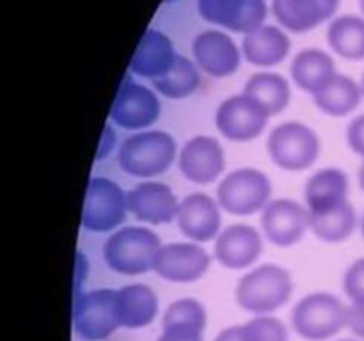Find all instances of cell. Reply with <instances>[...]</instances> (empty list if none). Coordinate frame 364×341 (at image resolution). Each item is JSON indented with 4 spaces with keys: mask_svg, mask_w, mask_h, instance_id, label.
<instances>
[{
    "mask_svg": "<svg viewBox=\"0 0 364 341\" xmlns=\"http://www.w3.org/2000/svg\"><path fill=\"white\" fill-rule=\"evenodd\" d=\"M291 78L302 91L315 94L336 75L333 57L320 48H306L291 60Z\"/></svg>",
    "mask_w": 364,
    "mask_h": 341,
    "instance_id": "24",
    "label": "cell"
},
{
    "mask_svg": "<svg viewBox=\"0 0 364 341\" xmlns=\"http://www.w3.org/2000/svg\"><path fill=\"white\" fill-rule=\"evenodd\" d=\"M359 187L364 190V160H363L361 167H359Z\"/></svg>",
    "mask_w": 364,
    "mask_h": 341,
    "instance_id": "38",
    "label": "cell"
},
{
    "mask_svg": "<svg viewBox=\"0 0 364 341\" xmlns=\"http://www.w3.org/2000/svg\"><path fill=\"white\" fill-rule=\"evenodd\" d=\"M262 227L277 247H291L309 229V210L294 199H276L263 208Z\"/></svg>",
    "mask_w": 364,
    "mask_h": 341,
    "instance_id": "14",
    "label": "cell"
},
{
    "mask_svg": "<svg viewBox=\"0 0 364 341\" xmlns=\"http://www.w3.org/2000/svg\"><path fill=\"white\" fill-rule=\"evenodd\" d=\"M327 43L347 60H364V18L341 14L327 28Z\"/></svg>",
    "mask_w": 364,
    "mask_h": 341,
    "instance_id": "28",
    "label": "cell"
},
{
    "mask_svg": "<svg viewBox=\"0 0 364 341\" xmlns=\"http://www.w3.org/2000/svg\"><path fill=\"white\" fill-rule=\"evenodd\" d=\"M363 96V87L354 78L336 73L320 91L313 94V102L327 116L343 117L358 109Z\"/></svg>",
    "mask_w": 364,
    "mask_h": 341,
    "instance_id": "25",
    "label": "cell"
},
{
    "mask_svg": "<svg viewBox=\"0 0 364 341\" xmlns=\"http://www.w3.org/2000/svg\"><path fill=\"white\" fill-rule=\"evenodd\" d=\"M178 227L192 242H210L219 237L220 210L215 199L203 192H194L180 202Z\"/></svg>",
    "mask_w": 364,
    "mask_h": 341,
    "instance_id": "17",
    "label": "cell"
},
{
    "mask_svg": "<svg viewBox=\"0 0 364 341\" xmlns=\"http://www.w3.org/2000/svg\"><path fill=\"white\" fill-rule=\"evenodd\" d=\"M304 195L309 212L334 208L348 201V176L338 167L316 170L306 183Z\"/></svg>",
    "mask_w": 364,
    "mask_h": 341,
    "instance_id": "23",
    "label": "cell"
},
{
    "mask_svg": "<svg viewBox=\"0 0 364 341\" xmlns=\"http://www.w3.org/2000/svg\"><path fill=\"white\" fill-rule=\"evenodd\" d=\"M176 195L169 185L160 181H144L128 192V212L146 224H167L178 215Z\"/></svg>",
    "mask_w": 364,
    "mask_h": 341,
    "instance_id": "16",
    "label": "cell"
},
{
    "mask_svg": "<svg viewBox=\"0 0 364 341\" xmlns=\"http://www.w3.org/2000/svg\"><path fill=\"white\" fill-rule=\"evenodd\" d=\"M263 249L258 231L247 224H233L219 233L215 242V258L223 266L240 270L251 266Z\"/></svg>",
    "mask_w": 364,
    "mask_h": 341,
    "instance_id": "18",
    "label": "cell"
},
{
    "mask_svg": "<svg viewBox=\"0 0 364 341\" xmlns=\"http://www.w3.org/2000/svg\"><path fill=\"white\" fill-rule=\"evenodd\" d=\"M128 212V194L109 178H91L82 210V227L107 233L123 224Z\"/></svg>",
    "mask_w": 364,
    "mask_h": 341,
    "instance_id": "8",
    "label": "cell"
},
{
    "mask_svg": "<svg viewBox=\"0 0 364 341\" xmlns=\"http://www.w3.org/2000/svg\"><path fill=\"white\" fill-rule=\"evenodd\" d=\"M215 341H242L240 325H233L224 329L223 332H219V336L215 337Z\"/></svg>",
    "mask_w": 364,
    "mask_h": 341,
    "instance_id": "37",
    "label": "cell"
},
{
    "mask_svg": "<svg viewBox=\"0 0 364 341\" xmlns=\"http://www.w3.org/2000/svg\"><path fill=\"white\" fill-rule=\"evenodd\" d=\"M352 332L364 340V302H352L348 308V325Z\"/></svg>",
    "mask_w": 364,
    "mask_h": 341,
    "instance_id": "34",
    "label": "cell"
},
{
    "mask_svg": "<svg viewBox=\"0 0 364 341\" xmlns=\"http://www.w3.org/2000/svg\"><path fill=\"white\" fill-rule=\"evenodd\" d=\"M359 7H361L363 14H364V0H359Z\"/></svg>",
    "mask_w": 364,
    "mask_h": 341,
    "instance_id": "39",
    "label": "cell"
},
{
    "mask_svg": "<svg viewBox=\"0 0 364 341\" xmlns=\"http://www.w3.org/2000/svg\"><path fill=\"white\" fill-rule=\"evenodd\" d=\"M358 226V215L350 201L323 212H309V229L327 244H340L350 238Z\"/></svg>",
    "mask_w": 364,
    "mask_h": 341,
    "instance_id": "26",
    "label": "cell"
},
{
    "mask_svg": "<svg viewBox=\"0 0 364 341\" xmlns=\"http://www.w3.org/2000/svg\"><path fill=\"white\" fill-rule=\"evenodd\" d=\"M291 41L284 31L276 25H259L255 31L244 34L242 55L247 63L259 67L277 66L288 57Z\"/></svg>",
    "mask_w": 364,
    "mask_h": 341,
    "instance_id": "21",
    "label": "cell"
},
{
    "mask_svg": "<svg viewBox=\"0 0 364 341\" xmlns=\"http://www.w3.org/2000/svg\"><path fill=\"white\" fill-rule=\"evenodd\" d=\"M272 183L269 176L258 169L244 167L228 174L217 188L220 208L231 215L247 217L259 212L270 202Z\"/></svg>",
    "mask_w": 364,
    "mask_h": 341,
    "instance_id": "5",
    "label": "cell"
},
{
    "mask_svg": "<svg viewBox=\"0 0 364 341\" xmlns=\"http://www.w3.org/2000/svg\"><path fill=\"white\" fill-rule=\"evenodd\" d=\"M361 87H363V92H364V75H363V82H361Z\"/></svg>",
    "mask_w": 364,
    "mask_h": 341,
    "instance_id": "41",
    "label": "cell"
},
{
    "mask_svg": "<svg viewBox=\"0 0 364 341\" xmlns=\"http://www.w3.org/2000/svg\"><path fill=\"white\" fill-rule=\"evenodd\" d=\"M210 266V256L194 242H176L162 245L155 259V270L171 283H194L201 279Z\"/></svg>",
    "mask_w": 364,
    "mask_h": 341,
    "instance_id": "12",
    "label": "cell"
},
{
    "mask_svg": "<svg viewBox=\"0 0 364 341\" xmlns=\"http://www.w3.org/2000/svg\"><path fill=\"white\" fill-rule=\"evenodd\" d=\"M267 151L276 166L284 170H304L316 162L320 153V139L304 123L288 121L277 124L269 135Z\"/></svg>",
    "mask_w": 364,
    "mask_h": 341,
    "instance_id": "6",
    "label": "cell"
},
{
    "mask_svg": "<svg viewBox=\"0 0 364 341\" xmlns=\"http://www.w3.org/2000/svg\"><path fill=\"white\" fill-rule=\"evenodd\" d=\"M176 57L173 41L159 28H148L135 48L128 70L139 77L155 80L173 66Z\"/></svg>",
    "mask_w": 364,
    "mask_h": 341,
    "instance_id": "20",
    "label": "cell"
},
{
    "mask_svg": "<svg viewBox=\"0 0 364 341\" xmlns=\"http://www.w3.org/2000/svg\"><path fill=\"white\" fill-rule=\"evenodd\" d=\"M160 117V99L146 85L132 78L130 73L123 78L110 109V119L127 130H142Z\"/></svg>",
    "mask_w": 364,
    "mask_h": 341,
    "instance_id": "10",
    "label": "cell"
},
{
    "mask_svg": "<svg viewBox=\"0 0 364 341\" xmlns=\"http://www.w3.org/2000/svg\"><path fill=\"white\" fill-rule=\"evenodd\" d=\"M116 304L121 327L127 329L148 327L159 313V297L146 284H128L117 290Z\"/></svg>",
    "mask_w": 364,
    "mask_h": 341,
    "instance_id": "22",
    "label": "cell"
},
{
    "mask_svg": "<svg viewBox=\"0 0 364 341\" xmlns=\"http://www.w3.org/2000/svg\"><path fill=\"white\" fill-rule=\"evenodd\" d=\"M343 288L352 302H364V258L355 259L348 266L343 277Z\"/></svg>",
    "mask_w": 364,
    "mask_h": 341,
    "instance_id": "32",
    "label": "cell"
},
{
    "mask_svg": "<svg viewBox=\"0 0 364 341\" xmlns=\"http://www.w3.org/2000/svg\"><path fill=\"white\" fill-rule=\"evenodd\" d=\"M169 2H176V0H166V4H169Z\"/></svg>",
    "mask_w": 364,
    "mask_h": 341,
    "instance_id": "42",
    "label": "cell"
},
{
    "mask_svg": "<svg viewBox=\"0 0 364 341\" xmlns=\"http://www.w3.org/2000/svg\"><path fill=\"white\" fill-rule=\"evenodd\" d=\"M347 142L352 151L364 160V114L350 121L347 128Z\"/></svg>",
    "mask_w": 364,
    "mask_h": 341,
    "instance_id": "33",
    "label": "cell"
},
{
    "mask_svg": "<svg viewBox=\"0 0 364 341\" xmlns=\"http://www.w3.org/2000/svg\"><path fill=\"white\" fill-rule=\"evenodd\" d=\"M340 341H358V340H340Z\"/></svg>",
    "mask_w": 364,
    "mask_h": 341,
    "instance_id": "43",
    "label": "cell"
},
{
    "mask_svg": "<svg viewBox=\"0 0 364 341\" xmlns=\"http://www.w3.org/2000/svg\"><path fill=\"white\" fill-rule=\"evenodd\" d=\"M270 114L249 98L247 94H235L224 99L215 114L217 130L233 142H247L263 134Z\"/></svg>",
    "mask_w": 364,
    "mask_h": 341,
    "instance_id": "9",
    "label": "cell"
},
{
    "mask_svg": "<svg viewBox=\"0 0 364 341\" xmlns=\"http://www.w3.org/2000/svg\"><path fill=\"white\" fill-rule=\"evenodd\" d=\"M160 238L148 227L128 226L114 231L103 245V258L110 270L123 276H139L153 270Z\"/></svg>",
    "mask_w": 364,
    "mask_h": 341,
    "instance_id": "1",
    "label": "cell"
},
{
    "mask_svg": "<svg viewBox=\"0 0 364 341\" xmlns=\"http://www.w3.org/2000/svg\"><path fill=\"white\" fill-rule=\"evenodd\" d=\"M153 87L162 96L169 99H183L187 96L194 94L201 84V75H199V66L192 63L188 57L178 53L173 66L162 75L155 78Z\"/></svg>",
    "mask_w": 364,
    "mask_h": 341,
    "instance_id": "29",
    "label": "cell"
},
{
    "mask_svg": "<svg viewBox=\"0 0 364 341\" xmlns=\"http://www.w3.org/2000/svg\"><path fill=\"white\" fill-rule=\"evenodd\" d=\"M341 0H272V14L287 31L304 34L338 13Z\"/></svg>",
    "mask_w": 364,
    "mask_h": 341,
    "instance_id": "19",
    "label": "cell"
},
{
    "mask_svg": "<svg viewBox=\"0 0 364 341\" xmlns=\"http://www.w3.org/2000/svg\"><path fill=\"white\" fill-rule=\"evenodd\" d=\"M198 11L208 23L247 34L263 25L269 6L265 0H198Z\"/></svg>",
    "mask_w": 364,
    "mask_h": 341,
    "instance_id": "11",
    "label": "cell"
},
{
    "mask_svg": "<svg viewBox=\"0 0 364 341\" xmlns=\"http://www.w3.org/2000/svg\"><path fill=\"white\" fill-rule=\"evenodd\" d=\"M176 156V141L167 131L148 130L135 134L119 149V166L135 178H151L166 173Z\"/></svg>",
    "mask_w": 364,
    "mask_h": 341,
    "instance_id": "3",
    "label": "cell"
},
{
    "mask_svg": "<svg viewBox=\"0 0 364 341\" xmlns=\"http://www.w3.org/2000/svg\"><path fill=\"white\" fill-rule=\"evenodd\" d=\"M240 337L242 341H288V330L281 320L258 315L240 325Z\"/></svg>",
    "mask_w": 364,
    "mask_h": 341,
    "instance_id": "31",
    "label": "cell"
},
{
    "mask_svg": "<svg viewBox=\"0 0 364 341\" xmlns=\"http://www.w3.org/2000/svg\"><path fill=\"white\" fill-rule=\"evenodd\" d=\"M164 329H187L203 332L206 327V311L196 298H180L167 308L162 320Z\"/></svg>",
    "mask_w": 364,
    "mask_h": 341,
    "instance_id": "30",
    "label": "cell"
},
{
    "mask_svg": "<svg viewBox=\"0 0 364 341\" xmlns=\"http://www.w3.org/2000/svg\"><path fill=\"white\" fill-rule=\"evenodd\" d=\"M196 64L199 70L215 78L231 77L240 67L242 52L226 32L210 31L199 32L192 43Z\"/></svg>",
    "mask_w": 364,
    "mask_h": 341,
    "instance_id": "13",
    "label": "cell"
},
{
    "mask_svg": "<svg viewBox=\"0 0 364 341\" xmlns=\"http://www.w3.org/2000/svg\"><path fill=\"white\" fill-rule=\"evenodd\" d=\"M361 229H363V234H364V215H363V222H361Z\"/></svg>",
    "mask_w": 364,
    "mask_h": 341,
    "instance_id": "40",
    "label": "cell"
},
{
    "mask_svg": "<svg viewBox=\"0 0 364 341\" xmlns=\"http://www.w3.org/2000/svg\"><path fill=\"white\" fill-rule=\"evenodd\" d=\"M291 322L304 340L323 341L348 325V308L336 295L316 291L297 302Z\"/></svg>",
    "mask_w": 364,
    "mask_h": 341,
    "instance_id": "4",
    "label": "cell"
},
{
    "mask_svg": "<svg viewBox=\"0 0 364 341\" xmlns=\"http://www.w3.org/2000/svg\"><path fill=\"white\" fill-rule=\"evenodd\" d=\"M244 94L258 102L270 116H276L290 103V85L283 75L259 71L245 82Z\"/></svg>",
    "mask_w": 364,
    "mask_h": 341,
    "instance_id": "27",
    "label": "cell"
},
{
    "mask_svg": "<svg viewBox=\"0 0 364 341\" xmlns=\"http://www.w3.org/2000/svg\"><path fill=\"white\" fill-rule=\"evenodd\" d=\"M159 341H203V332L187 329H164Z\"/></svg>",
    "mask_w": 364,
    "mask_h": 341,
    "instance_id": "35",
    "label": "cell"
},
{
    "mask_svg": "<svg viewBox=\"0 0 364 341\" xmlns=\"http://www.w3.org/2000/svg\"><path fill=\"white\" fill-rule=\"evenodd\" d=\"M116 297L117 290L100 288L75 298L73 327L82 340L102 341L119 329Z\"/></svg>",
    "mask_w": 364,
    "mask_h": 341,
    "instance_id": "7",
    "label": "cell"
},
{
    "mask_svg": "<svg viewBox=\"0 0 364 341\" xmlns=\"http://www.w3.org/2000/svg\"><path fill=\"white\" fill-rule=\"evenodd\" d=\"M294 281L287 269L274 263L251 270L238 281L235 297L242 309L255 315H269L283 308L291 297Z\"/></svg>",
    "mask_w": 364,
    "mask_h": 341,
    "instance_id": "2",
    "label": "cell"
},
{
    "mask_svg": "<svg viewBox=\"0 0 364 341\" xmlns=\"http://www.w3.org/2000/svg\"><path fill=\"white\" fill-rule=\"evenodd\" d=\"M114 146H116V134H114V130L110 128V124H105V130H103V135H102V142H100L98 151H96V160L107 158V155L112 151Z\"/></svg>",
    "mask_w": 364,
    "mask_h": 341,
    "instance_id": "36",
    "label": "cell"
},
{
    "mask_svg": "<svg viewBox=\"0 0 364 341\" xmlns=\"http://www.w3.org/2000/svg\"><path fill=\"white\" fill-rule=\"evenodd\" d=\"M224 167H226L224 149L217 139L198 135L185 142L181 148L180 170L192 183H212L223 174Z\"/></svg>",
    "mask_w": 364,
    "mask_h": 341,
    "instance_id": "15",
    "label": "cell"
}]
</instances>
